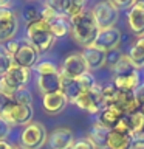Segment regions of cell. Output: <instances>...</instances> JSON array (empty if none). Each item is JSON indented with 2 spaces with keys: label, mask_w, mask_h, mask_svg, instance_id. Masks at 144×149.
Instances as JSON below:
<instances>
[{
  "label": "cell",
  "mask_w": 144,
  "mask_h": 149,
  "mask_svg": "<svg viewBox=\"0 0 144 149\" xmlns=\"http://www.w3.org/2000/svg\"><path fill=\"white\" fill-rule=\"evenodd\" d=\"M70 25H71L73 37L78 44L84 45L85 48L93 45L98 33H99V28H98L95 19H93L91 11H84L78 17L71 19Z\"/></svg>",
  "instance_id": "obj_1"
},
{
  "label": "cell",
  "mask_w": 144,
  "mask_h": 149,
  "mask_svg": "<svg viewBox=\"0 0 144 149\" xmlns=\"http://www.w3.org/2000/svg\"><path fill=\"white\" fill-rule=\"evenodd\" d=\"M26 37H28V44L37 53H44V51L50 50L54 45V40H56V37L51 34L48 22L42 20V19L33 22V23H28Z\"/></svg>",
  "instance_id": "obj_2"
},
{
  "label": "cell",
  "mask_w": 144,
  "mask_h": 149,
  "mask_svg": "<svg viewBox=\"0 0 144 149\" xmlns=\"http://www.w3.org/2000/svg\"><path fill=\"white\" fill-rule=\"evenodd\" d=\"M48 141V134L42 123H30L20 134V146L23 149H40Z\"/></svg>",
  "instance_id": "obj_3"
},
{
  "label": "cell",
  "mask_w": 144,
  "mask_h": 149,
  "mask_svg": "<svg viewBox=\"0 0 144 149\" xmlns=\"http://www.w3.org/2000/svg\"><path fill=\"white\" fill-rule=\"evenodd\" d=\"M33 115H34L33 106L12 102L0 116L9 126H28L30 123H33Z\"/></svg>",
  "instance_id": "obj_4"
},
{
  "label": "cell",
  "mask_w": 144,
  "mask_h": 149,
  "mask_svg": "<svg viewBox=\"0 0 144 149\" xmlns=\"http://www.w3.org/2000/svg\"><path fill=\"white\" fill-rule=\"evenodd\" d=\"M93 19H95L96 25L99 30H105V28H113L118 22L119 11H116L115 6L110 2H101L96 3L95 8L91 9Z\"/></svg>",
  "instance_id": "obj_5"
},
{
  "label": "cell",
  "mask_w": 144,
  "mask_h": 149,
  "mask_svg": "<svg viewBox=\"0 0 144 149\" xmlns=\"http://www.w3.org/2000/svg\"><path fill=\"white\" fill-rule=\"evenodd\" d=\"M74 104H76L79 109L95 115V113H99V112L105 107V101L102 100L99 87L96 86L90 92H82L81 95L78 96V100L74 101Z\"/></svg>",
  "instance_id": "obj_6"
},
{
  "label": "cell",
  "mask_w": 144,
  "mask_h": 149,
  "mask_svg": "<svg viewBox=\"0 0 144 149\" xmlns=\"http://www.w3.org/2000/svg\"><path fill=\"white\" fill-rule=\"evenodd\" d=\"M87 64L84 61L81 53H73L65 58L62 68H60V76L67 78V79H78L79 76H82L84 73H87Z\"/></svg>",
  "instance_id": "obj_7"
},
{
  "label": "cell",
  "mask_w": 144,
  "mask_h": 149,
  "mask_svg": "<svg viewBox=\"0 0 144 149\" xmlns=\"http://www.w3.org/2000/svg\"><path fill=\"white\" fill-rule=\"evenodd\" d=\"M119 42H121V31L118 28L113 26V28L99 30V33H98V36H96V39H95L91 47L104 51V53H109V51L118 48Z\"/></svg>",
  "instance_id": "obj_8"
},
{
  "label": "cell",
  "mask_w": 144,
  "mask_h": 149,
  "mask_svg": "<svg viewBox=\"0 0 144 149\" xmlns=\"http://www.w3.org/2000/svg\"><path fill=\"white\" fill-rule=\"evenodd\" d=\"M17 31V17L12 9L0 8V42L12 40Z\"/></svg>",
  "instance_id": "obj_9"
},
{
  "label": "cell",
  "mask_w": 144,
  "mask_h": 149,
  "mask_svg": "<svg viewBox=\"0 0 144 149\" xmlns=\"http://www.w3.org/2000/svg\"><path fill=\"white\" fill-rule=\"evenodd\" d=\"M107 106L116 107L123 115H130V113H135V112L139 110V106L136 102V98H135L133 92H119L118 90L116 98Z\"/></svg>",
  "instance_id": "obj_10"
},
{
  "label": "cell",
  "mask_w": 144,
  "mask_h": 149,
  "mask_svg": "<svg viewBox=\"0 0 144 149\" xmlns=\"http://www.w3.org/2000/svg\"><path fill=\"white\" fill-rule=\"evenodd\" d=\"M37 58H39V53H37L26 40H22L20 48H19L17 53L12 56L14 65H19V67H23V68H30V70H31V67L36 65Z\"/></svg>",
  "instance_id": "obj_11"
},
{
  "label": "cell",
  "mask_w": 144,
  "mask_h": 149,
  "mask_svg": "<svg viewBox=\"0 0 144 149\" xmlns=\"http://www.w3.org/2000/svg\"><path fill=\"white\" fill-rule=\"evenodd\" d=\"M50 149H70L74 144L73 130L68 127H57L54 129L48 137Z\"/></svg>",
  "instance_id": "obj_12"
},
{
  "label": "cell",
  "mask_w": 144,
  "mask_h": 149,
  "mask_svg": "<svg viewBox=\"0 0 144 149\" xmlns=\"http://www.w3.org/2000/svg\"><path fill=\"white\" fill-rule=\"evenodd\" d=\"M60 84H62V76H60L59 72L44 73L37 76V88L40 90L42 95L60 92Z\"/></svg>",
  "instance_id": "obj_13"
},
{
  "label": "cell",
  "mask_w": 144,
  "mask_h": 149,
  "mask_svg": "<svg viewBox=\"0 0 144 149\" xmlns=\"http://www.w3.org/2000/svg\"><path fill=\"white\" fill-rule=\"evenodd\" d=\"M67 98L62 92H56V93H50V95H44V109L46 113L50 115H57L60 113L65 107H67Z\"/></svg>",
  "instance_id": "obj_14"
},
{
  "label": "cell",
  "mask_w": 144,
  "mask_h": 149,
  "mask_svg": "<svg viewBox=\"0 0 144 149\" xmlns=\"http://www.w3.org/2000/svg\"><path fill=\"white\" fill-rule=\"evenodd\" d=\"M81 54H82V58L87 64L88 72H90V70H98V68H101L105 65L107 53L95 48V47H87V48H84V51Z\"/></svg>",
  "instance_id": "obj_15"
},
{
  "label": "cell",
  "mask_w": 144,
  "mask_h": 149,
  "mask_svg": "<svg viewBox=\"0 0 144 149\" xmlns=\"http://www.w3.org/2000/svg\"><path fill=\"white\" fill-rule=\"evenodd\" d=\"M109 134L110 130L104 127L99 121H96V123H93L90 132H88V140L95 144L96 149H107V141H109Z\"/></svg>",
  "instance_id": "obj_16"
},
{
  "label": "cell",
  "mask_w": 144,
  "mask_h": 149,
  "mask_svg": "<svg viewBox=\"0 0 144 149\" xmlns=\"http://www.w3.org/2000/svg\"><path fill=\"white\" fill-rule=\"evenodd\" d=\"M127 22L133 34L144 36V8L136 6V3H135V6L129 9L127 13Z\"/></svg>",
  "instance_id": "obj_17"
},
{
  "label": "cell",
  "mask_w": 144,
  "mask_h": 149,
  "mask_svg": "<svg viewBox=\"0 0 144 149\" xmlns=\"http://www.w3.org/2000/svg\"><path fill=\"white\" fill-rule=\"evenodd\" d=\"M113 86L118 88L119 92H135L139 87V74L138 72L123 74V76H115L113 79Z\"/></svg>",
  "instance_id": "obj_18"
},
{
  "label": "cell",
  "mask_w": 144,
  "mask_h": 149,
  "mask_svg": "<svg viewBox=\"0 0 144 149\" xmlns=\"http://www.w3.org/2000/svg\"><path fill=\"white\" fill-rule=\"evenodd\" d=\"M30 74H31L30 68H23V67H19V65H12V67L8 70V73L3 74V76L6 78L16 88H19V87H25L26 86V82L30 81Z\"/></svg>",
  "instance_id": "obj_19"
},
{
  "label": "cell",
  "mask_w": 144,
  "mask_h": 149,
  "mask_svg": "<svg viewBox=\"0 0 144 149\" xmlns=\"http://www.w3.org/2000/svg\"><path fill=\"white\" fill-rule=\"evenodd\" d=\"M123 118V113L116 109V107L113 106H105L104 109H102L99 112V123L104 126V127H107L109 130H113L116 126H118L119 120Z\"/></svg>",
  "instance_id": "obj_20"
},
{
  "label": "cell",
  "mask_w": 144,
  "mask_h": 149,
  "mask_svg": "<svg viewBox=\"0 0 144 149\" xmlns=\"http://www.w3.org/2000/svg\"><path fill=\"white\" fill-rule=\"evenodd\" d=\"M107 149H133L132 146V135L118 132V130H110Z\"/></svg>",
  "instance_id": "obj_21"
},
{
  "label": "cell",
  "mask_w": 144,
  "mask_h": 149,
  "mask_svg": "<svg viewBox=\"0 0 144 149\" xmlns=\"http://www.w3.org/2000/svg\"><path fill=\"white\" fill-rule=\"evenodd\" d=\"M60 92L65 95L67 101L73 102L78 100V96L82 93V88L79 86L78 79H67V78H62V84H60Z\"/></svg>",
  "instance_id": "obj_22"
},
{
  "label": "cell",
  "mask_w": 144,
  "mask_h": 149,
  "mask_svg": "<svg viewBox=\"0 0 144 149\" xmlns=\"http://www.w3.org/2000/svg\"><path fill=\"white\" fill-rule=\"evenodd\" d=\"M127 56H129L130 62H132V65L135 68L144 67V36L138 37V40L130 48V53Z\"/></svg>",
  "instance_id": "obj_23"
},
{
  "label": "cell",
  "mask_w": 144,
  "mask_h": 149,
  "mask_svg": "<svg viewBox=\"0 0 144 149\" xmlns=\"http://www.w3.org/2000/svg\"><path fill=\"white\" fill-rule=\"evenodd\" d=\"M50 30H51V34H53L56 39L57 37H62V36H65L67 33L70 31V20L67 17H56V19H53L50 23Z\"/></svg>",
  "instance_id": "obj_24"
},
{
  "label": "cell",
  "mask_w": 144,
  "mask_h": 149,
  "mask_svg": "<svg viewBox=\"0 0 144 149\" xmlns=\"http://www.w3.org/2000/svg\"><path fill=\"white\" fill-rule=\"evenodd\" d=\"M111 70H113L115 76H123V74H129V73L135 72L136 68L132 65V62H130V59H129V56L123 54V56H121V59L113 65V67H111Z\"/></svg>",
  "instance_id": "obj_25"
},
{
  "label": "cell",
  "mask_w": 144,
  "mask_h": 149,
  "mask_svg": "<svg viewBox=\"0 0 144 149\" xmlns=\"http://www.w3.org/2000/svg\"><path fill=\"white\" fill-rule=\"evenodd\" d=\"M57 17H67V11L70 6V0H50L45 3Z\"/></svg>",
  "instance_id": "obj_26"
},
{
  "label": "cell",
  "mask_w": 144,
  "mask_h": 149,
  "mask_svg": "<svg viewBox=\"0 0 144 149\" xmlns=\"http://www.w3.org/2000/svg\"><path fill=\"white\" fill-rule=\"evenodd\" d=\"M14 65V59L6 50V47L0 44V76L8 73V70Z\"/></svg>",
  "instance_id": "obj_27"
},
{
  "label": "cell",
  "mask_w": 144,
  "mask_h": 149,
  "mask_svg": "<svg viewBox=\"0 0 144 149\" xmlns=\"http://www.w3.org/2000/svg\"><path fill=\"white\" fill-rule=\"evenodd\" d=\"M12 100L14 102H17V104H26V106H31L33 102V95L31 92L28 90L26 87H19L16 93L12 95Z\"/></svg>",
  "instance_id": "obj_28"
},
{
  "label": "cell",
  "mask_w": 144,
  "mask_h": 149,
  "mask_svg": "<svg viewBox=\"0 0 144 149\" xmlns=\"http://www.w3.org/2000/svg\"><path fill=\"white\" fill-rule=\"evenodd\" d=\"M99 92H101L102 100L105 101V106L110 104V102L116 98V95H118V88L113 86V82H111V84L110 82L109 84H104L102 87H99Z\"/></svg>",
  "instance_id": "obj_29"
},
{
  "label": "cell",
  "mask_w": 144,
  "mask_h": 149,
  "mask_svg": "<svg viewBox=\"0 0 144 149\" xmlns=\"http://www.w3.org/2000/svg\"><path fill=\"white\" fill-rule=\"evenodd\" d=\"M84 11H85V2H82V0H70V6H68V11H67L68 20L78 17L79 14H82Z\"/></svg>",
  "instance_id": "obj_30"
},
{
  "label": "cell",
  "mask_w": 144,
  "mask_h": 149,
  "mask_svg": "<svg viewBox=\"0 0 144 149\" xmlns=\"http://www.w3.org/2000/svg\"><path fill=\"white\" fill-rule=\"evenodd\" d=\"M78 82H79V86H81L82 92H90L96 87V79L90 72H87V73H84L82 76H79Z\"/></svg>",
  "instance_id": "obj_31"
},
{
  "label": "cell",
  "mask_w": 144,
  "mask_h": 149,
  "mask_svg": "<svg viewBox=\"0 0 144 149\" xmlns=\"http://www.w3.org/2000/svg\"><path fill=\"white\" fill-rule=\"evenodd\" d=\"M23 19L28 22V23H33L36 20H40L42 19V14L39 11V8L34 6V5H30V6H26L23 9Z\"/></svg>",
  "instance_id": "obj_32"
},
{
  "label": "cell",
  "mask_w": 144,
  "mask_h": 149,
  "mask_svg": "<svg viewBox=\"0 0 144 149\" xmlns=\"http://www.w3.org/2000/svg\"><path fill=\"white\" fill-rule=\"evenodd\" d=\"M129 121H130V132H135V130H138L139 127L144 126V115L138 110L135 113L129 115Z\"/></svg>",
  "instance_id": "obj_33"
},
{
  "label": "cell",
  "mask_w": 144,
  "mask_h": 149,
  "mask_svg": "<svg viewBox=\"0 0 144 149\" xmlns=\"http://www.w3.org/2000/svg\"><path fill=\"white\" fill-rule=\"evenodd\" d=\"M132 135V146L133 149H144V126L138 130L130 134Z\"/></svg>",
  "instance_id": "obj_34"
},
{
  "label": "cell",
  "mask_w": 144,
  "mask_h": 149,
  "mask_svg": "<svg viewBox=\"0 0 144 149\" xmlns=\"http://www.w3.org/2000/svg\"><path fill=\"white\" fill-rule=\"evenodd\" d=\"M110 3L115 6L116 11H119V9H132L136 0H111Z\"/></svg>",
  "instance_id": "obj_35"
},
{
  "label": "cell",
  "mask_w": 144,
  "mask_h": 149,
  "mask_svg": "<svg viewBox=\"0 0 144 149\" xmlns=\"http://www.w3.org/2000/svg\"><path fill=\"white\" fill-rule=\"evenodd\" d=\"M12 102H14L12 96H8V95H5V93L0 92V115H2L3 112H5L9 106L12 104Z\"/></svg>",
  "instance_id": "obj_36"
},
{
  "label": "cell",
  "mask_w": 144,
  "mask_h": 149,
  "mask_svg": "<svg viewBox=\"0 0 144 149\" xmlns=\"http://www.w3.org/2000/svg\"><path fill=\"white\" fill-rule=\"evenodd\" d=\"M37 73L39 74H44V73H53V72H57V68L54 67L51 62H40L39 65L36 67Z\"/></svg>",
  "instance_id": "obj_37"
},
{
  "label": "cell",
  "mask_w": 144,
  "mask_h": 149,
  "mask_svg": "<svg viewBox=\"0 0 144 149\" xmlns=\"http://www.w3.org/2000/svg\"><path fill=\"white\" fill-rule=\"evenodd\" d=\"M71 149H96V148H95V144H93L88 138H82V140L74 141Z\"/></svg>",
  "instance_id": "obj_38"
},
{
  "label": "cell",
  "mask_w": 144,
  "mask_h": 149,
  "mask_svg": "<svg viewBox=\"0 0 144 149\" xmlns=\"http://www.w3.org/2000/svg\"><path fill=\"white\" fill-rule=\"evenodd\" d=\"M121 54L119 53V50H111V51H109V53H107V59H105V64H109L110 67H113V65L118 62V61L121 59Z\"/></svg>",
  "instance_id": "obj_39"
},
{
  "label": "cell",
  "mask_w": 144,
  "mask_h": 149,
  "mask_svg": "<svg viewBox=\"0 0 144 149\" xmlns=\"http://www.w3.org/2000/svg\"><path fill=\"white\" fill-rule=\"evenodd\" d=\"M9 132H11V126L0 116V141H5L6 137L9 135Z\"/></svg>",
  "instance_id": "obj_40"
},
{
  "label": "cell",
  "mask_w": 144,
  "mask_h": 149,
  "mask_svg": "<svg viewBox=\"0 0 144 149\" xmlns=\"http://www.w3.org/2000/svg\"><path fill=\"white\" fill-rule=\"evenodd\" d=\"M20 45H22V40L12 39V40H9V42H8V44L5 45V47H6V50L9 51V54H11V56H14V54L17 53V50L20 48Z\"/></svg>",
  "instance_id": "obj_41"
},
{
  "label": "cell",
  "mask_w": 144,
  "mask_h": 149,
  "mask_svg": "<svg viewBox=\"0 0 144 149\" xmlns=\"http://www.w3.org/2000/svg\"><path fill=\"white\" fill-rule=\"evenodd\" d=\"M133 93H135V98H136V102H138L139 109L144 107V84H139V87Z\"/></svg>",
  "instance_id": "obj_42"
},
{
  "label": "cell",
  "mask_w": 144,
  "mask_h": 149,
  "mask_svg": "<svg viewBox=\"0 0 144 149\" xmlns=\"http://www.w3.org/2000/svg\"><path fill=\"white\" fill-rule=\"evenodd\" d=\"M0 149H12V146L6 141H0Z\"/></svg>",
  "instance_id": "obj_43"
},
{
  "label": "cell",
  "mask_w": 144,
  "mask_h": 149,
  "mask_svg": "<svg viewBox=\"0 0 144 149\" xmlns=\"http://www.w3.org/2000/svg\"><path fill=\"white\" fill-rule=\"evenodd\" d=\"M12 149H23L22 146H12Z\"/></svg>",
  "instance_id": "obj_44"
},
{
  "label": "cell",
  "mask_w": 144,
  "mask_h": 149,
  "mask_svg": "<svg viewBox=\"0 0 144 149\" xmlns=\"http://www.w3.org/2000/svg\"><path fill=\"white\" fill-rule=\"evenodd\" d=\"M70 149H71V148H70Z\"/></svg>",
  "instance_id": "obj_45"
}]
</instances>
